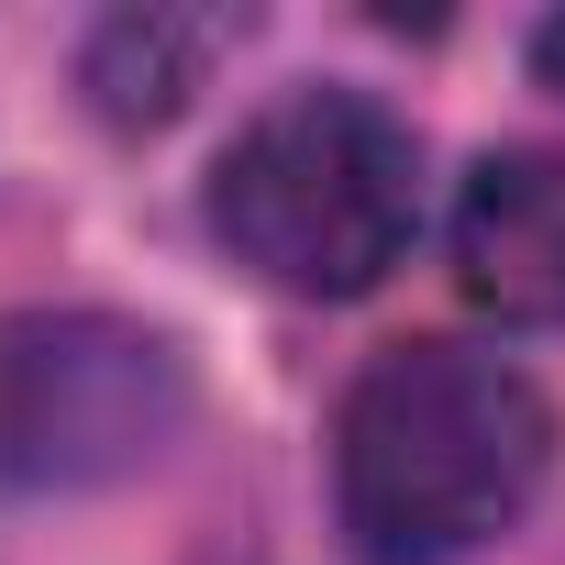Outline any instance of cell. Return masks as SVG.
I'll use <instances>...</instances> for the list:
<instances>
[{
  "label": "cell",
  "mask_w": 565,
  "mask_h": 565,
  "mask_svg": "<svg viewBox=\"0 0 565 565\" xmlns=\"http://www.w3.org/2000/svg\"><path fill=\"white\" fill-rule=\"evenodd\" d=\"M554 477V399L488 344H388L333 411V521L355 565H466Z\"/></svg>",
  "instance_id": "1"
},
{
  "label": "cell",
  "mask_w": 565,
  "mask_h": 565,
  "mask_svg": "<svg viewBox=\"0 0 565 565\" xmlns=\"http://www.w3.org/2000/svg\"><path fill=\"white\" fill-rule=\"evenodd\" d=\"M411 222H422V145L366 89L266 100L211 167V233L289 300H366L411 255Z\"/></svg>",
  "instance_id": "2"
},
{
  "label": "cell",
  "mask_w": 565,
  "mask_h": 565,
  "mask_svg": "<svg viewBox=\"0 0 565 565\" xmlns=\"http://www.w3.org/2000/svg\"><path fill=\"white\" fill-rule=\"evenodd\" d=\"M178 422H189V366L111 311H56L0 333V466L34 488L122 477L167 455Z\"/></svg>",
  "instance_id": "3"
},
{
  "label": "cell",
  "mask_w": 565,
  "mask_h": 565,
  "mask_svg": "<svg viewBox=\"0 0 565 565\" xmlns=\"http://www.w3.org/2000/svg\"><path fill=\"white\" fill-rule=\"evenodd\" d=\"M455 277L499 322H565V145H499L455 189Z\"/></svg>",
  "instance_id": "4"
},
{
  "label": "cell",
  "mask_w": 565,
  "mask_h": 565,
  "mask_svg": "<svg viewBox=\"0 0 565 565\" xmlns=\"http://www.w3.org/2000/svg\"><path fill=\"white\" fill-rule=\"evenodd\" d=\"M222 45V23H167V12H122L89 45V100L111 122H167L200 89V56Z\"/></svg>",
  "instance_id": "5"
},
{
  "label": "cell",
  "mask_w": 565,
  "mask_h": 565,
  "mask_svg": "<svg viewBox=\"0 0 565 565\" xmlns=\"http://www.w3.org/2000/svg\"><path fill=\"white\" fill-rule=\"evenodd\" d=\"M532 67H543V89H565V12L532 34Z\"/></svg>",
  "instance_id": "6"
}]
</instances>
